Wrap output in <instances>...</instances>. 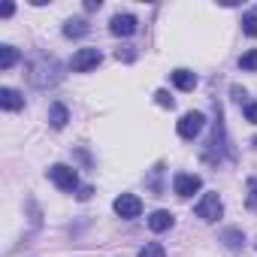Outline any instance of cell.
I'll return each mask as SVG.
<instances>
[{"label": "cell", "instance_id": "1", "mask_svg": "<svg viewBox=\"0 0 257 257\" xmlns=\"http://www.w3.org/2000/svg\"><path fill=\"white\" fill-rule=\"evenodd\" d=\"M221 212H224V203H221V197L215 194V191H209V194H203V200L197 203V218H203V221H218L221 218Z\"/></svg>", "mask_w": 257, "mask_h": 257}, {"label": "cell", "instance_id": "2", "mask_svg": "<svg viewBox=\"0 0 257 257\" xmlns=\"http://www.w3.org/2000/svg\"><path fill=\"white\" fill-rule=\"evenodd\" d=\"M49 179H52L61 191H76V188H79V176H76V170L67 167V164H55V167L49 170Z\"/></svg>", "mask_w": 257, "mask_h": 257}, {"label": "cell", "instance_id": "3", "mask_svg": "<svg viewBox=\"0 0 257 257\" xmlns=\"http://www.w3.org/2000/svg\"><path fill=\"white\" fill-rule=\"evenodd\" d=\"M203 127H206V115L203 112H188L179 121V137L182 140H194V137L203 134Z\"/></svg>", "mask_w": 257, "mask_h": 257}, {"label": "cell", "instance_id": "4", "mask_svg": "<svg viewBox=\"0 0 257 257\" xmlns=\"http://www.w3.org/2000/svg\"><path fill=\"white\" fill-rule=\"evenodd\" d=\"M200 188H203V179H200V176H194V173H179V176L173 179V191H176L182 200L194 197Z\"/></svg>", "mask_w": 257, "mask_h": 257}, {"label": "cell", "instance_id": "5", "mask_svg": "<svg viewBox=\"0 0 257 257\" xmlns=\"http://www.w3.org/2000/svg\"><path fill=\"white\" fill-rule=\"evenodd\" d=\"M112 209H115L121 218H140V212H143V200H140L137 194H121V197H115Z\"/></svg>", "mask_w": 257, "mask_h": 257}, {"label": "cell", "instance_id": "6", "mask_svg": "<svg viewBox=\"0 0 257 257\" xmlns=\"http://www.w3.org/2000/svg\"><path fill=\"white\" fill-rule=\"evenodd\" d=\"M100 49H79L76 55H73V61H70V67L76 70V73H88V70H94L97 64H100Z\"/></svg>", "mask_w": 257, "mask_h": 257}, {"label": "cell", "instance_id": "7", "mask_svg": "<svg viewBox=\"0 0 257 257\" xmlns=\"http://www.w3.org/2000/svg\"><path fill=\"white\" fill-rule=\"evenodd\" d=\"M109 31H112L115 37H131V34L137 31V19L127 16V13H124V16H115L112 25H109Z\"/></svg>", "mask_w": 257, "mask_h": 257}, {"label": "cell", "instance_id": "8", "mask_svg": "<svg viewBox=\"0 0 257 257\" xmlns=\"http://www.w3.org/2000/svg\"><path fill=\"white\" fill-rule=\"evenodd\" d=\"M0 106H4L7 112H19L25 106V97L19 91H13V88H0Z\"/></svg>", "mask_w": 257, "mask_h": 257}, {"label": "cell", "instance_id": "9", "mask_svg": "<svg viewBox=\"0 0 257 257\" xmlns=\"http://www.w3.org/2000/svg\"><path fill=\"white\" fill-rule=\"evenodd\" d=\"M149 227H152L155 233H164V230H170V227H173V212H167V209H158V212H152V218H149Z\"/></svg>", "mask_w": 257, "mask_h": 257}, {"label": "cell", "instance_id": "10", "mask_svg": "<svg viewBox=\"0 0 257 257\" xmlns=\"http://www.w3.org/2000/svg\"><path fill=\"white\" fill-rule=\"evenodd\" d=\"M170 76H173V85L179 91H194V85H197V73H191V70H176Z\"/></svg>", "mask_w": 257, "mask_h": 257}, {"label": "cell", "instance_id": "11", "mask_svg": "<svg viewBox=\"0 0 257 257\" xmlns=\"http://www.w3.org/2000/svg\"><path fill=\"white\" fill-rule=\"evenodd\" d=\"M70 121V112H67V106L64 103H55L52 109H49V124L55 127V131H61V127Z\"/></svg>", "mask_w": 257, "mask_h": 257}, {"label": "cell", "instance_id": "12", "mask_svg": "<svg viewBox=\"0 0 257 257\" xmlns=\"http://www.w3.org/2000/svg\"><path fill=\"white\" fill-rule=\"evenodd\" d=\"M85 34H88L85 19H73V22H67V25H64V37H85Z\"/></svg>", "mask_w": 257, "mask_h": 257}, {"label": "cell", "instance_id": "13", "mask_svg": "<svg viewBox=\"0 0 257 257\" xmlns=\"http://www.w3.org/2000/svg\"><path fill=\"white\" fill-rule=\"evenodd\" d=\"M16 61H19V52H16L13 46H4V49H0V70H10Z\"/></svg>", "mask_w": 257, "mask_h": 257}, {"label": "cell", "instance_id": "14", "mask_svg": "<svg viewBox=\"0 0 257 257\" xmlns=\"http://www.w3.org/2000/svg\"><path fill=\"white\" fill-rule=\"evenodd\" d=\"M140 257H167V251H164V245H158V242H149L146 248H140Z\"/></svg>", "mask_w": 257, "mask_h": 257}, {"label": "cell", "instance_id": "15", "mask_svg": "<svg viewBox=\"0 0 257 257\" xmlns=\"http://www.w3.org/2000/svg\"><path fill=\"white\" fill-rule=\"evenodd\" d=\"M239 67H242V70H257V49L245 52V55L239 58Z\"/></svg>", "mask_w": 257, "mask_h": 257}, {"label": "cell", "instance_id": "16", "mask_svg": "<svg viewBox=\"0 0 257 257\" xmlns=\"http://www.w3.org/2000/svg\"><path fill=\"white\" fill-rule=\"evenodd\" d=\"M242 31H245L248 37H257V16H254V13H248V16L242 19Z\"/></svg>", "mask_w": 257, "mask_h": 257}, {"label": "cell", "instance_id": "17", "mask_svg": "<svg viewBox=\"0 0 257 257\" xmlns=\"http://www.w3.org/2000/svg\"><path fill=\"white\" fill-rule=\"evenodd\" d=\"M248 209H257V179H248V194H245Z\"/></svg>", "mask_w": 257, "mask_h": 257}, {"label": "cell", "instance_id": "18", "mask_svg": "<svg viewBox=\"0 0 257 257\" xmlns=\"http://www.w3.org/2000/svg\"><path fill=\"white\" fill-rule=\"evenodd\" d=\"M224 242H227L230 248H239V245L245 242V236H242L239 230H227V233H224Z\"/></svg>", "mask_w": 257, "mask_h": 257}, {"label": "cell", "instance_id": "19", "mask_svg": "<svg viewBox=\"0 0 257 257\" xmlns=\"http://www.w3.org/2000/svg\"><path fill=\"white\" fill-rule=\"evenodd\" d=\"M115 58H118V61H121V58H124V61H134V58H137V52H134V46H124V49H118V52H115Z\"/></svg>", "mask_w": 257, "mask_h": 257}, {"label": "cell", "instance_id": "20", "mask_svg": "<svg viewBox=\"0 0 257 257\" xmlns=\"http://www.w3.org/2000/svg\"><path fill=\"white\" fill-rule=\"evenodd\" d=\"M155 97H158V103H161V106H167V109H173V106H176V100H173L167 91H158Z\"/></svg>", "mask_w": 257, "mask_h": 257}, {"label": "cell", "instance_id": "21", "mask_svg": "<svg viewBox=\"0 0 257 257\" xmlns=\"http://www.w3.org/2000/svg\"><path fill=\"white\" fill-rule=\"evenodd\" d=\"M245 118H248L251 124H257V103H248V106H245Z\"/></svg>", "mask_w": 257, "mask_h": 257}, {"label": "cell", "instance_id": "22", "mask_svg": "<svg viewBox=\"0 0 257 257\" xmlns=\"http://www.w3.org/2000/svg\"><path fill=\"white\" fill-rule=\"evenodd\" d=\"M91 194H94V188H88V185H85V188H79V194H76V197H79V200H91Z\"/></svg>", "mask_w": 257, "mask_h": 257}, {"label": "cell", "instance_id": "23", "mask_svg": "<svg viewBox=\"0 0 257 257\" xmlns=\"http://www.w3.org/2000/svg\"><path fill=\"white\" fill-rule=\"evenodd\" d=\"M13 13H16V7H13V4H4V7H0V16H4V19H10Z\"/></svg>", "mask_w": 257, "mask_h": 257}]
</instances>
